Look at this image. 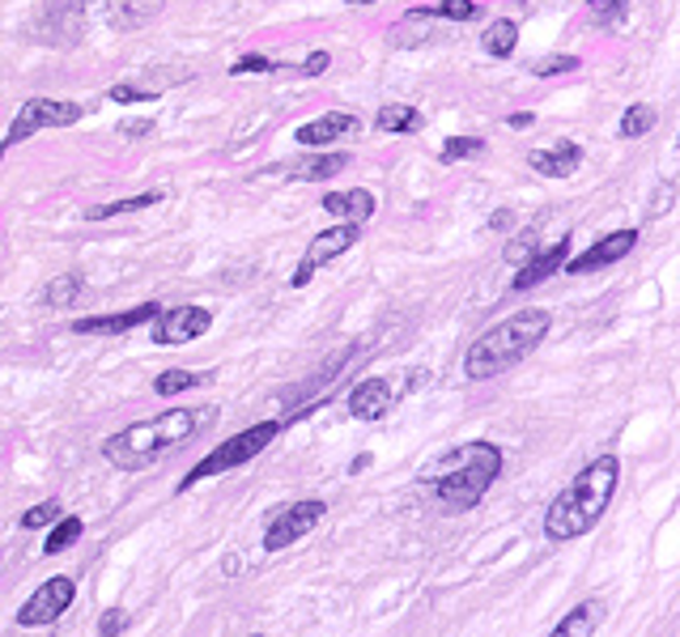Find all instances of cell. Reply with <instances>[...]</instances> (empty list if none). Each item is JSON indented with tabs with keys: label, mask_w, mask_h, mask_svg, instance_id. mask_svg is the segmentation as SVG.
I'll return each instance as SVG.
<instances>
[{
	"label": "cell",
	"mask_w": 680,
	"mask_h": 637,
	"mask_svg": "<svg viewBox=\"0 0 680 637\" xmlns=\"http://www.w3.org/2000/svg\"><path fill=\"white\" fill-rule=\"evenodd\" d=\"M213 421H217V408H166L150 421H136L120 434H111L103 442V459L116 472H145L158 459H166L170 450L188 446Z\"/></svg>",
	"instance_id": "obj_1"
},
{
	"label": "cell",
	"mask_w": 680,
	"mask_h": 637,
	"mask_svg": "<svg viewBox=\"0 0 680 637\" xmlns=\"http://www.w3.org/2000/svg\"><path fill=\"white\" fill-rule=\"evenodd\" d=\"M617 484H621V459H617V455L592 459V464L553 497V506L545 510V536H549L553 544H565V540L587 536L604 518V510L612 506Z\"/></svg>",
	"instance_id": "obj_2"
},
{
	"label": "cell",
	"mask_w": 680,
	"mask_h": 637,
	"mask_svg": "<svg viewBox=\"0 0 680 637\" xmlns=\"http://www.w3.org/2000/svg\"><path fill=\"white\" fill-rule=\"evenodd\" d=\"M549 327H553V315H549L545 307H527L520 315L493 323L489 332H480L477 340H473V349L464 353V374H468L473 383H485V378L506 374L511 365H520V361L549 336Z\"/></svg>",
	"instance_id": "obj_3"
},
{
	"label": "cell",
	"mask_w": 680,
	"mask_h": 637,
	"mask_svg": "<svg viewBox=\"0 0 680 637\" xmlns=\"http://www.w3.org/2000/svg\"><path fill=\"white\" fill-rule=\"evenodd\" d=\"M498 477H502V450L493 442H464L460 450L442 459L439 477H434V497L442 502V510L464 515L489 493V484Z\"/></svg>",
	"instance_id": "obj_4"
},
{
	"label": "cell",
	"mask_w": 680,
	"mask_h": 637,
	"mask_svg": "<svg viewBox=\"0 0 680 637\" xmlns=\"http://www.w3.org/2000/svg\"><path fill=\"white\" fill-rule=\"evenodd\" d=\"M285 430V421H255V425H247L242 434H235L230 442H222L213 455H204L201 464L188 472V477L179 480V493H188V489H196L201 480L217 477V472H230V468H242V464H251L260 450H269L277 434Z\"/></svg>",
	"instance_id": "obj_5"
},
{
	"label": "cell",
	"mask_w": 680,
	"mask_h": 637,
	"mask_svg": "<svg viewBox=\"0 0 680 637\" xmlns=\"http://www.w3.org/2000/svg\"><path fill=\"white\" fill-rule=\"evenodd\" d=\"M81 116H85L81 103H60V98H31V103H22V111L9 123V136L0 141V158H4L9 149H17L22 141H31L43 128H69V123H77Z\"/></svg>",
	"instance_id": "obj_6"
},
{
	"label": "cell",
	"mask_w": 680,
	"mask_h": 637,
	"mask_svg": "<svg viewBox=\"0 0 680 637\" xmlns=\"http://www.w3.org/2000/svg\"><path fill=\"white\" fill-rule=\"evenodd\" d=\"M323 515H327V506H323L320 497L281 506L277 515L269 518V527H264V549H269V553H281V549L298 544L307 531H315V522H320Z\"/></svg>",
	"instance_id": "obj_7"
},
{
	"label": "cell",
	"mask_w": 680,
	"mask_h": 637,
	"mask_svg": "<svg viewBox=\"0 0 680 637\" xmlns=\"http://www.w3.org/2000/svg\"><path fill=\"white\" fill-rule=\"evenodd\" d=\"M73 599H77V582H73L69 574H56V578H47L43 587H35V596L17 608V625H22V629L51 625V621H60V616L73 608Z\"/></svg>",
	"instance_id": "obj_8"
},
{
	"label": "cell",
	"mask_w": 680,
	"mask_h": 637,
	"mask_svg": "<svg viewBox=\"0 0 680 637\" xmlns=\"http://www.w3.org/2000/svg\"><path fill=\"white\" fill-rule=\"evenodd\" d=\"M354 242H358V226H354V221H341V226H332V230L315 235V239H311V247H307V255L298 260V268H294L289 285H294V289H302L307 280L320 273L323 264L341 260V255H345V251H349Z\"/></svg>",
	"instance_id": "obj_9"
},
{
	"label": "cell",
	"mask_w": 680,
	"mask_h": 637,
	"mask_svg": "<svg viewBox=\"0 0 680 637\" xmlns=\"http://www.w3.org/2000/svg\"><path fill=\"white\" fill-rule=\"evenodd\" d=\"M150 323H154L150 327L154 345H188V340H201L204 332L213 327V315L204 307H162Z\"/></svg>",
	"instance_id": "obj_10"
},
{
	"label": "cell",
	"mask_w": 680,
	"mask_h": 637,
	"mask_svg": "<svg viewBox=\"0 0 680 637\" xmlns=\"http://www.w3.org/2000/svg\"><path fill=\"white\" fill-rule=\"evenodd\" d=\"M634 247H639V230H617V235H604V239L592 242L583 255L565 260V264H561V273L583 277V273H596V268H612V264H621Z\"/></svg>",
	"instance_id": "obj_11"
},
{
	"label": "cell",
	"mask_w": 680,
	"mask_h": 637,
	"mask_svg": "<svg viewBox=\"0 0 680 637\" xmlns=\"http://www.w3.org/2000/svg\"><path fill=\"white\" fill-rule=\"evenodd\" d=\"M85 13L98 17L111 31H136V26H145V22L158 17L162 0H90Z\"/></svg>",
	"instance_id": "obj_12"
},
{
	"label": "cell",
	"mask_w": 680,
	"mask_h": 637,
	"mask_svg": "<svg viewBox=\"0 0 680 637\" xmlns=\"http://www.w3.org/2000/svg\"><path fill=\"white\" fill-rule=\"evenodd\" d=\"M158 311H162V302H141V307L120 311V315L77 318V323H73V332H77V336H123V332H132V327H141V323H150Z\"/></svg>",
	"instance_id": "obj_13"
},
{
	"label": "cell",
	"mask_w": 680,
	"mask_h": 637,
	"mask_svg": "<svg viewBox=\"0 0 680 637\" xmlns=\"http://www.w3.org/2000/svg\"><path fill=\"white\" fill-rule=\"evenodd\" d=\"M361 132V120L358 116H349V111H327L320 120L302 123L294 136H298V145H307V149H320V145H332V141H341V136H354Z\"/></svg>",
	"instance_id": "obj_14"
},
{
	"label": "cell",
	"mask_w": 680,
	"mask_h": 637,
	"mask_svg": "<svg viewBox=\"0 0 680 637\" xmlns=\"http://www.w3.org/2000/svg\"><path fill=\"white\" fill-rule=\"evenodd\" d=\"M570 260V239H558L549 251H536L527 264H520V277L511 280V289L515 293H523V289H532V285H540L545 277H553V273H561V264Z\"/></svg>",
	"instance_id": "obj_15"
},
{
	"label": "cell",
	"mask_w": 680,
	"mask_h": 637,
	"mask_svg": "<svg viewBox=\"0 0 680 637\" xmlns=\"http://www.w3.org/2000/svg\"><path fill=\"white\" fill-rule=\"evenodd\" d=\"M374 204H379V200L370 196L366 188L327 192V196L320 200V208L327 213V217H336V221H354V226H361V221H370V217H374Z\"/></svg>",
	"instance_id": "obj_16"
},
{
	"label": "cell",
	"mask_w": 680,
	"mask_h": 637,
	"mask_svg": "<svg viewBox=\"0 0 680 637\" xmlns=\"http://www.w3.org/2000/svg\"><path fill=\"white\" fill-rule=\"evenodd\" d=\"M578 161H583V149L574 141H558L553 149H532L527 154V166L536 175H549V179H570L578 170Z\"/></svg>",
	"instance_id": "obj_17"
},
{
	"label": "cell",
	"mask_w": 680,
	"mask_h": 637,
	"mask_svg": "<svg viewBox=\"0 0 680 637\" xmlns=\"http://www.w3.org/2000/svg\"><path fill=\"white\" fill-rule=\"evenodd\" d=\"M387 408H392V387H387V378H366V383H358V387L349 392V412H354L358 421H383Z\"/></svg>",
	"instance_id": "obj_18"
},
{
	"label": "cell",
	"mask_w": 680,
	"mask_h": 637,
	"mask_svg": "<svg viewBox=\"0 0 680 637\" xmlns=\"http://www.w3.org/2000/svg\"><path fill=\"white\" fill-rule=\"evenodd\" d=\"M600 625H604V599H583V603H574L561 616V625L549 637H592Z\"/></svg>",
	"instance_id": "obj_19"
},
{
	"label": "cell",
	"mask_w": 680,
	"mask_h": 637,
	"mask_svg": "<svg viewBox=\"0 0 680 637\" xmlns=\"http://www.w3.org/2000/svg\"><path fill=\"white\" fill-rule=\"evenodd\" d=\"M480 47H485V56H493V60H511L515 47H520V22H511V17L489 22L485 35H480Z\"/></svg>",
	"instance_id": "obj_20"
},
{
	"label": "cell",
	"mask_w": 680,
	"mask_h": 637,
	"mask_svg": "<svg viewBox=\"0 0 680 637\" xmlns=\"http://www.w3.org/2000/svg\"><path fill=\"white\" fill-rule=\"evenodd\" d=\"M430 22H434V9H413L408 17H401V22L392 26V43H396V47H421V43H430L434 39Z\"/></svg>",
	"instance_id": "obj_21"
},
{
	"label": "cell",
	"mask_w": 680,
	"mask_h": 637,
	"mask_svg": "<svg viewBox=\"0 0 680 637\" xmlns=\"http://www.w3.org/2000/svg\"><path fill=\"white\" fill-rule=\"evenodd\" d=\"M345 166H349V154H323V158L294 161V166H285V170H289V179H298V183H320V179H332V175L345 170Z\"/></svg>",
	"instance_id": "obj_22"
},
{
	"label": "cell",
	"mask_w": 680,
	"mask_h": 637,
	"mask_svg": "<svg viewBox=\"0 0 680 637\" xmlns=\"http://www.w3.org/2000/svg\"><path fill=\"white\" fill-rule=\"evenodd\" d=\"M154 204H162V192H141V196L111 200V204H90V208H85V221H107V217L141 213V208H154Z\"/></svg>",
	"instance_id": "obj_23"
},
{
	"label": "cell",
	"mask_w": 680,
	"mask_h": 637,
	"mask_svg": "<svg viewBox=\"0 0 680 637\" xmlns=\"http://www.w3.org/2000/svg\"><path fill=\"white\" fill-rule=\"evenodd\" d=\"M421 111H413L408 103H387L379 116H374V128L379 132H401V136H408V132H417L421 128Z\"/></svg>",
	"instance_id": "obj_24"
},
{
	"label": "cell",
	"mask_w": 680,
	"mask_h": 637,
	"mask_svg": "<svg viewBox=\"0 0 680 637\" xmlns=\"http://www.w3.org/2000/svg\"><path fill=\"white\" fill-rule=\"evenodd\" d=\"M213 374H192V370H162L158 378H154V392L158 396H183V392H196L204 387Z\"/></svg>",
	"instance_id": "obj_25"
},
{
	"label": "cell",
	"mask_w": 680,
	"mask_h": 637,
	"mask_svg": "<svg viewBox=\"0 0 680 637\" xmlns=\"http://www.w3.org/2000/svg\"><path fill=\"white\" fill-rule=\"evenodd\" d=\"M81 531H85V522H81V518L60 515L56 518V527H51V536H47V544H43V553H47V557H60L64 549H73V544H77Z\"/></svg>",
	"instance_id": "obj_26"
},
{
	"label": "cell",
	"mask_w": 680,
	"mask_h": 637,
	"mask_svg": "<svg viewBox=\"0 0 680 637\" xmlns=\"http://www.w3.org/2000/svg\"><path fill=\"white\" fill-rule=\"evenodd\" d=\"M81 293V273H60V277L47 280V289H43V302L51 307V311H60V307H73Z\"/></svg>",
	"instance_id": "obj_27"
},
{
	"label": "cell",
	"mask_w": 680,
	"mask_h": 637,
	"mask_svg": "<svg viewBox=\"0 0 680 637\" xmlns=\"http://www.w3.org/2000/svg\"><path fill=\"white\" fill-rule=\"evenodd\" d=\"M655 120H659V111L651 103H630L625 116H621V136L625 141H639V136H646L655 128Z\"/></svg>",
	"instance_id": "obj_28"
},
{
	"label": "cell",
	"mask_w": 680,
	"mask_h": 637,
	"mask_svg": "<svg viewBox=\"0 0 680 637\" xmlns=\"http://www.w3.org/2000/svg\"><path fill=\"white\" fill-rule=\"evenodd\" d=\"M477 154H485V141H480V136H451V141L442 145L439 161L442 166H455V161L477 158Z\"/></svg>",
	"instance_id": "obj_29"
},
{
	"label": "cell",
	"mask_w": 680,
	"mask_h": 637,
	"mask_svg": "<svg viewBox=\"0 0 680 637\" xmlns=\"http://www.w3.org/2000/svg\"><path fill=\"white\" fill-rule=\"evenodd\" d=\"M536 251H540V226H527L520 239L506 242V264H515V268H520V264H527Z\"/></svg>",
	"instance_id": "obj_30"
},
{
	"label": "cell",
	"mask_w": 680,
	"mask_h": 637,
	"mask_svg": "<svg viewBox=\"0 0 680 637\" xmlns=\"http://www.w3.org/2000/svg\"><path fill=\"white\" fill-rule=\"evenodd\" d=\"M60 515H64V506H60L56 497H47V502H39L35 510H26V515H22V527H26V531H39V527H51Z\"/></svg>",
	"instance_id": "obj_31"
},
{
	"label": "cell",
	"mask_w": 680,
	"mask_h": 637,
	"mask_svg": "<svg viewBox=\"0 0 680 637\" xmlns=\"http://www.w3.org/2000/svg\"><path fill=\"white\" fill-rule=\"evenodd\" d=\"M477 13V0H442V4H434V17H442V22H473Z\"/></svg>",
	"instance_id": "obj_32"
},
{
	"label": "cell",
	"mask_w": 680,
	"mask_h": 637,
	"mask_svg": "<svg viewBox=\"0 0 680 637\" xmlns=\"http://www.w3.org/2000/svg\"><path fill=\"white\" fill-rule=\"evenodd\" d=\"M570 69H578V60H574V56H545V60H536V64H532V73H536V77H561V73H570Z\"/></svg>",
	"instance_id": "obj_33"
},
{
	"label": "cell",
	"mask_w": 680,
	"mask_h": 637,
	"mask_svg": "<svg viewBox=\"0 0 680 637\" xmlns=\"http://www.w3.org/2000/svg\"><path fill=\"white\" fill-rule=\"evenodd\" d=\"M273 69H277V64H273L269 56H239V60L230 64L235 77H255V73H273Z\"/></svg>",
	"instance_id": "obj_34"
},
{
	"label": "cell",
	"mask_w": 680,
	"mask_h": 637,
	"mask_svg": "<svg viewBox=\"0 0 680 637\" xmlns=\"http://www.w3.org/2000/svg\"><path fill=\"white\" fill-rule=\"evenodd\" d=\"M107 98H111V103H150V98H158V89H141V85L120 81V85L107 89Z\"/></svg>",
	"instance_id": "obj_35"
},
{
	"label": "cell",
	"mask_w": 680,
	"mask_h": 637,
	"mask_svg": "<svg viewBox=\"0 0 680 637\" xmlns=\"http://www.w3.org/2000/svg\"><path fill=\"white\" fill-rule=\"evenodd\" d=\"M587 9H592V22L612 26V22L625 13V0H587Z\"/></svg>",
	"instance_id": "obj_36"
},
{
	"label": "cell",
	"mask_w": 680,
	"mask_h": 637,
	"mask_svg": "<svg viewBox=\"0 0 680 637\" xmlns=\"http://www.w3.org/2000/svg\"><path fill=\"white\" fill-rule=\"evenodd\" d=\"M123 629H128V612H123V608L103 612V621H98V637H120Z\"/></svg>",
	"instance_id": "obj_37"
},
{
	"label": "cell",
	"mask_w": 680,
	"mask_h": 637,
	"mask_svg": "<svg viewBox=\"0 0 680 637\" xmlns=\"http://www.w3.org/2000/svg\"><path fill=\"white\" fill-rule=\"evenodd\" d=\"M327 64H332V56H327V51H311V56H307V64H302V73H307V77H323V73H327Z\"/></svg>",
	"instance_id": "obj_38"
},
{
	"label": "cell",
	"mask_w": 680,
	"mask_h": 637,
	"mask_svg": "<svg viewBox=\"0 0 680 637\" xmlns=\"http://www.w3.org/2000/svg\"><path fill=\"white\" fill-rule=\"evenodd\" d=\"M672 196H677V188H672V183H664V188L655 192V204H651V217H664V213L672 208Z\"/></svg>",
	"instance_id": "obj_39"
},
{
	"label": "cell",
	"mask_w": 680,
	"mask_h": 637,
	"mask_svg": "<svg viewBox=\"0 0 680 637\" xmlns=\"http://www.w3.org/2000/svg\"><path fill=\"white\" fill-rule=\"evenodd\" d=\"M116 132L128 136V141H136V136H145V132H154V120H123Z\"/></svg>",
	"instance_id": "obj_40"
},
{
	"label": "cell",
	"mask_w": 680,
	"mask_h": 637,
	"mask_svg": "<svg viewBox=\"0 0 680 637\" xmlns=\"http://www.w3.org/2000/svg\"><path fill=\"white\" fill-rule=\"evenodd\" d=\"M426 378H430V370H413V378H404V396H413V392H417Z\"/></svg>",
	"instance_id": "obj_41"
},
{
	"label": "cell",
	"mask_w": 680,
	"mask_h": 637,
	"mask_svg": "<svg viewBox=\"0 0 680 637\" xmlns=\"http://www.w3.org/2000/svg\"><path fill=\"white\" fill-rule=\"evenodd\" d=\"M506 221H511V208H498V213H493V217H489V226H493V230H502V226H506Z\"/></svg>",
	"instance_id": "obj_42"
},
{
	"label": "cell",
	"mask_w": 680,
	"mask_h": 637,
	"mask_svg": "<svg viewBox=\"0 0 680 637\" xmlns=\"http://www.w3.org/2000/svg\"><path fill=\"white\" fill-rule=\"evenodd\" d=\"M511 128H532V111H515V116H511Z\"/></svg>",
	"instance_id": "obj_43"
},
{
	"label": "cell",
	"mask_w": 680,
	"mask_h": 637,
	"mask_svg": "<svg viewBox=\"0 0 680 637\" xmlns=\"http://www.w3.org/2000/svg\"><path fill=\"white\" fill-rule=\"evenodd\" d=\"M349 4H374V0H349Z\"/></svg>",
	"instance_id": "obj_44"
},
{
	"label": "cell",
	"mask_w": 680,
	"mask_h": 637,
	"mask_svg": "<svg viewBox=\"0 0 680 637\" xmlns=\"http://www.w3.org/2000/svg\"><path fill=\"white\" fill-rule=\"evenodd\" d=\"M251 637H255V634H251Z\"/></svg>",
	"instance_id": "obj_45"
}]
</instances>
